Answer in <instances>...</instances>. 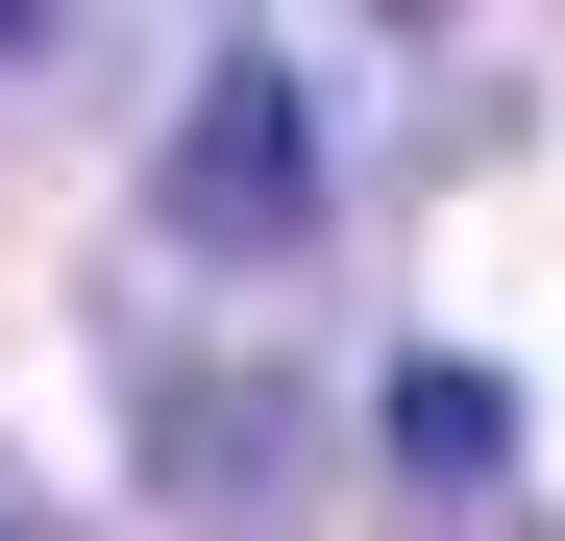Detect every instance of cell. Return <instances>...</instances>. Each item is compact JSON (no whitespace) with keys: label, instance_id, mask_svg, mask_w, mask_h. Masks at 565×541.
I'll return each instance as SVG.
<instances>
[{"label":"cell","instance_id":"cell-1","mask_svg":"<svg viewBox=\"0 0 565 541\" xmlns=\"http://www.w3.org/2000/svg\"><path fill=\"white\" fill-rule=\"evenodd\" d=\"M148 222L172 246H296L320 222V74L296 50H222L198 99H172V148H148Z\"/></svg>","mask_w":565,"mask_h":541},{"label":"cell","instance_id":"cell-2","mask_svg":"<svg viewBox=\"0 0 565 541\" xmlns=\"http://www.w3.org/2000/svg\"><path fill=\"white\" fill-rule=\"evenodd\" d=\"M369 443H394L418 492H492L516 468V370L492 344H394V370H369Z\"/></svg>","mask_w":565,"mask_h":541},{"label":"cell","instance_id":"cell-3","mask_svg":"<svg viewBox=\"0 0 565 541\" xmlns=\"http://www.w3.org/2000/svg\"><path fill=\"white\" fill-rule=\"evenodd\" d=\"M148 468L198 492V517H246L270 468H296V418H270V370H148Z\"/></svg>","mask_w":565,"mask_h":541}]
</instances>
